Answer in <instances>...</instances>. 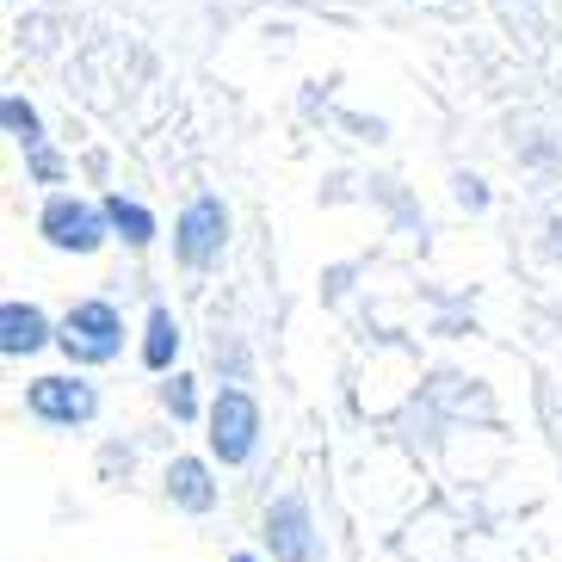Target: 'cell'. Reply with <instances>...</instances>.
<instances>
[{"label": "cell", "instance_id": "obj_1", "mask_svg": "<svg viewBox=\"0 0 562 562\" xmlns=\"http://www.w3.org/2000/svg\"><path fill=\"white\" fill-rule=\"evenodd\" d=\"M56 347H63L75 364H105V359H117V347H124V322H117L112 303H75L68 322H63V334H56Z\"/></svg>", "mask_w": 562, "mask_h": 562}, {"label": "cell", "instance_id": "obj_2", "mask_svg": "<svg viewBox=\"0 0 562 562\" xmlns=\"http://www.w3.org/2000/svg\"><path fill=\"white\" fill-rule=\"evenodd\" d=\"M254 439H260V408L248 390H223L211 408V451L223 463H248Z\"/></svg>", "mask_w": 562, "mask_h": 562}, {"label": "cell", "instance_id": "obj_3", "mask_svg": "<svg viewBox=\"0 0 562 562\" xmlns=\"http://www.w3.org/2000/svg\"><path fill=\"white\" fill-rule=\"evenodd\" d=\"M223 235H229V211H223V199H192L180 216V229H173V248H180L186 266H211L216 254H223Z\"/></svg>", "mask_w": 562, "mask_h": 562}, {"label": "cell", "instance_id": "obj_4", "mask_svg": "<svg viewBox=\"0 0 562 562\" xmlns=\"http://www.w3.org/2000/svg\"><path fill=\"white\" fill-rule=\"evenodd\" d=\"M37 229L50 235V248H68V254H93L105 241V211L81 199H50L44 204V223Z\"/></svg>", "mask_w": 562, "mask_h": 562}, {"label": "cell", "instance_id": "obj_5", "mask_svg": "<svg viewBox=\"0 0 562 562\" xmlns=\"http://www.w3.org/2000/svg\"><path fill=\"white\" fill-rule=\"evenodd\" d=\"M25 402H32V414L50 420V427H81V420H93V408H100L93 383H75V378H37L32 390H25Z\"/></svg>", "mask_w": 562, "mask_h": 562}, {"label": "cell", "instance_id": "obj_6", "mask_svg": "<svg viewBox=\"0 0 562 562\" xmlns=\"http://www.w3.org/2000/svg\"><path fill=\"white\" fill-rule=\"evenodd\" d=\"M266 538L279 562H310V507L297 495H284L279 507L266 513Z\"/></svg>", "mask_w": 562, "mask_h": 562}, {"label": "cell", "instance_id": "obj_7", "mask_svg": "<svg viewBox=\"0 0 562 562\" xmlns=\"http://www.w3.org/2000/svg\"><path fill=\"white\" fill-rule=\"evenodd\" d=\"M44 340H50L44 310H32V303H0V352H7V359H25V352H37Z\"/></svg>", "mask_w": 562, "mask_h": 562}, {"label": "cell", "instance_id": "obj_8", "mask_svg": "<svg viewBox=\"0 0 562 562\" xmlns=\"http://www.w3.org/2000/svg\"><path fill=\"white\" fill-rule=\"evenodd\" d=\"M167 495L180 501L186 513H211L216 507V482L199 458H173L167 463Z\"/></svg>", "mask_w": 562, "mask_h": 562}, {"label": "cell", "instance_id": "obj_9", "mask_svg": "<svg viewBox=\"0 0 562 562\" xmlns=\"http://www.w3.org/2000/svg\"><path fill=\"white\" fill-rule=\"evenodd\" d=\"M105 223H112V229L124 235V241H131V248H143V241H155V216L143 211V204H131L124 192H112V199H105Z\"/></svg>", "mask_w": 562, "mask_h": 562}, {"label": "cell", "instance_id": "obj_10", "mask_svg": "<svg viewBox=\"0 0 562 562\" xmlns=\"http://www.w3.org/2000/svg\"><path fill=\"white\" fill-rule=\"evenodd\" d=\"M173 347H180V328H173L167 310H155L149 315V340H143V364H149V371H167V364H173Z\"/></svg>", "mask_w": 562, "mask_h": 562}, {"label": "cell", "instance_id": "obj_11", "mask_svg": "<svg viewBox=\"0 0 562 562\" xmlns=\"http://www.w3.org/2000/svg\"><path fill=\"white\" fill-rule=\"evenodd\" d=\"M0 117H7V131H13V143H25V149H44V131H37V112L19 93H7L0 100Z\"/></svg>", "mask_w": 562, "mask_h": 562}, {"label": "cell", "instance_id": "obj_12", "mask_svg": "<svg viewBox=\"0 0 562 562\" xmlns=\"http://www.w3.org/2000/svg\"><path fill=\"white\" fill-rule=\"evenodd\" d=\"M167 408L180 414V420H192V414H199V402H192V378H173V383H167Z\"/></svg>", "mask_w": 562, "mask_h": 562}, {"label": "cell", "instance_id": "obj_13", "mask_svg": "<svg viewBox=\"0 0 562 562\" xmlns=\"http://www.w3.org/2000/svg\"><path fill=\"white\" fill-rule=\"evenodd\" d=\"M32 173H37V180H44V186H50L56 173H63V161H56L50 149H32Z\"/></svg>", "mask_w": 562, "mask_h": 562}, {"label": "cell", "instance_id": "obj_14", "mask_svg": "<svg viewBox=\"0 0 562 562\" xmlns=\"http://www.w3.org/2000/svg\"><path fill=\"white\" fill-rule=\"evenodd\" d=\"M550 235H557V254H562V223H557V229H550Z\"/></svg>", "mask_w": 562, "mask_h": 562}, {"label": "cell", "instance_id": "obj_15", "mask_svg": "<svg viewBox=\"0 0 562 562\" xmlns=\"http://www.w3.org/2000/svg\"><path fill=\"white\" fill-rule=\"evenodd\" d=\"M235 562H254V557H235Z\"/></svg>", "mask_w": 562, "mask_h": 562}]
</instances>
